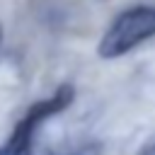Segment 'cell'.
Wrapping results in <instances>:
<instances>
[{"mask_svg":"<svg viewBox=\"0 0 155 155\" xmlns=\"http://www.w3.org/2000/svg\"><path fill=\"white\" fill-rule=\"evenodd\" d=\"M155 36V5H133L119 12L97 44V56L114 61Z\"/></svg>","mask_w":155,"mask_h":155,"instance_id":"obj_1","label":"cell"},{"mask_svg":"<svg viewBox=\"0 0 155 155\" xmlns=\"http://www.w3.org/2000/svg\"><path fill=\"white\" fill-rule=\"evenodd\" d=\"M73 99H75V87L73 85H61L51 97L34 102L24 111V116L15 124L12 133L0 143V155H27L29 148L34 145V138H36L39 128L48 119H53L56 114L65 111L73 104Z\"/></svg>","mask_w":155,"mask_h":155,"instance_id":"obj_2","label":"cell"},{"mask_svg":"<svg viewBox=\"0 0 155 155\" xmlns=\"http://www.w3.org/2000/svg\"><path fill=\"white\" fill-rule=\"evenodd\" d=\"M73 155H102V145H99V143H87V145H82L80 150H75Z\"/></svg>","mask_w":155,"mask_h":155,"instance_id":"obj_3","label":"cell"},{"mask_svg":"<svg viewBox=\"0 0 155 155\" xmlns=\"http://www.w3.org/2000/svg\"><path fill=\"white\" fill-rule=\"evenodd\" d=\"M27 155H53V153H51L48 148H41V145H36V143H34V145L29 148V153H27Z\"/></svg>","mask_w":155,"mask_h":155,"instance_id":"obj_4","label":"cell"},{"mask_svg":"<svg viewBox=\"0 0 155 155\" xmlns=\"http://www.w3.org/2000/svg\"><path fill=\"white\" fill-rule=\"evenodd\" d=\"M138 155H155V143H153V145H148V148H143Z\"/></svg>","mask_w":155,"mask_h":155,"instance_id":"obj_5","label":"cell"},{"mask_svg":"<svg viewBox=\"0 0 155 155\" xmlns=\"http://www.w3.org/2000/svg\"><path fill=\"white\" fill-rule=\"evenodd\" d=\"M0 44H2V27H0Z\"/></svg>","mask_w":155,"mask_h":155,"instance_id":"obj_6","label":"cell"}]
</instances>
